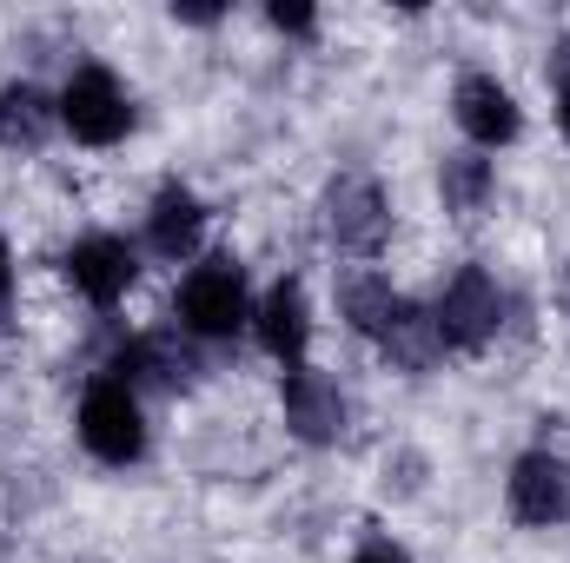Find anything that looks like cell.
I'll use <instances>...</instances> for the list:
<instances>
[{
    "instance_id": "10",
    "label": "cell",
    "mask_w": 570,
    "mask_h": 563,
    "mask_svg": "<svg viewBox=\"0 0 570 563\" xmlns=\"http://www.w3.org/2000/svg\"><path fill=\"white\" fill-rule=\"evenodd\" d=\"M253 338L266 345V358H279L285 372L305 365V345H312V305H305V285L298 279L266 285V298L253 305Z\"/></svg>"
},
{
    "instance_id": "19",
    "label": "cell",
    "mask_w": 570,
    "mask_h": 563,
    "mask_svg": "<svg viewBox=\"0 0 570 563\" xmlns=\"http://www.w3.org/2000/svg\"><path fill=\"white\" fill-rule=\"evenodd\" d=\"M173 20H186V27H213L219 7H173Z\"/></svg>"
},
{
    "instance_id": "20",
    "label": "cell",
    "mask_w": 570,
    "mask_h": 563,
    "mask_svg": "<svg viewBox=\"0 0 570 563\" xmlns=\"http://www.w3.org/2000/svg\"><path fill=\"white\" fill-rule=\"evenodd\" d=\"M7 298H13V253L0 246V305H7Z\"/></svg>"
},
{
    "instance_id": "1",
    "label": "cell",
    "mask_w": 570,
    "mask_h": 563,
    "mask_svg": "<svg viewBox=\"0 0 570 563\" xmlns=\"http://www.w3.org/2000/svg\"><path fill=\"white\" fill-rule=\"evenodd\" d=\"M253 325V292H246V266L213 253L179 279V332L186 338H233Z\"/></svg>"
},
{
    "instance_id": "9",
    "label": "cell",
    "mask_w": 570,
    "mask_h": 563,
    "mask_svg": "<svg viewBox=\"0 0 570 563\" xmlns=\"http://www.w3.org/2000/svg\"><path fill=\"white\" fill-rule=\"evenodd\" d=\"M279 405H285V424H292L298 444H338V437H345V418H352L338 378H325V372H312V365H292V372H285Z\"/></svg>"
},
{
    "instance_id": "12",
    "label": "cell",
    "mask_w": 570,
    "mask_h": 563,
    "mask_svg": "<svg viewBox=\"0 0 570 563\" xmlns=\"http://www.w3.org/2000/svg\"><path fill=\"white\" fill-rule=\"evenodd\" d=\"M199 233H206L199 192L179 186V179H166V186L153 192V206H146V246H153L159 259H193V253H199Z\"/></svg>"
},
{
    "instance_id": "7",
    "label": "cell",
    "mask_w": 570,
    "mask_h": 563,
    "mask_svg": "<svg viewBox=\"0 0 570 563\" xmlns=\"http://www.w3.org/2000/svg\"><path fill=\"white\" fill-rule=\"evenodd\" d=\"M60 273H67V285H73L87 305L114 312V305L134 292V279H140V253H134L120 233H87V239H73V246H67Z\"/></svg>"
},
{
    "instance_id": "5",
    "label": "cell",
    "mask_w": 570,
    "mask_h": 563,
    "mask_svg": "<svg viewBox=\"0 0 570 563\" xmlns=\"http://www.w3.org/2000/svg\"><path fill=\"white\" fill-rule=\"evenodd\" d=\"M385 233H392V206H385L379 179L338 172V179L325 186V239H332L338 253H352V259H372V253L385 246Z\"/></svg>"
},
{
    "instance_id": "11",
    "label": "cell",
    "mask_w": 570,
    "mask_h": 563,
    "mask_svg": "<svg viewBox=\"0 0 570 563\" xmlns=\"http://www.w3.org/2000/svg\"><path fill=\"white\" fill-rule=\"evenodd\" d=\"M107 378H120V385H134V392H140V385L179 392V385L193 378V352H186V338H173V332H140V338L114 345Z\"/></svg>"
},
{
    "instance_id": "6",
    "label": "cell",
    "mask_w": 570,
    "mask_h": 563,
    "mask_svg": "<svg viewBox=\"0 0 570 563\" xmlns=\"http://www.w3.org/2000/svg\"><path fill=\"white\" fill-rule=\"evenodd\" d=\"M504 511L524 531H558L570 524V464L558 451H524L504 477Z\"/></svg>"
},
{
    "instance_id": "16",
    "label": "cell",
    "mask_w": 570,
    "mask_h": 563,
    "mask_svg": "<svg viewBox=\"0 0 570 563\" xmlns=\"http://www.w3.org/2000/svg\"><path fill=\"white\" fill-rule=\"evenodd\" d=\"M551 73H558V134L570 140V40H558V53H551Z\"/></svg>"
},
{
    "instance_id": "8",
    "label": "cell",
    "mask_w": 570,
    "mask_h": 563,
    "mask_svg": "<svg viewBox=\"0 0 570 563\" xmlns=\"http://www.w3.org/2000/svg\"><path fill=\"white\" fill-rule=\"evenodd\" d=\"M451 120H458V134L471 146H511L524 134V113H518V100H511V87L498 80V73H464L458 87H451Z\"/></svg>"
},
{
    "instance_id": "21",
    "label": "cell",
    "mask_w": 570,
    "mask_h": 563,
    "mask_svg": "<svg viewBox=\"0 0 570 563\" xmlns=\"http://www.w3.org/2000/svg\"><path fill=\"white\" fill-rule=\"evenodd\" d=\"M564 305H570V273H564Z\"/></svg>"
},
{
    "instance_id": "3",
    "label": "cell",
    "mask_w": 570,
    "mask_h": 563,
    "mask_svg": "<svg viewBox=\"0 0 570 563\" xmlns=\"http://www.w3.org/2000/svg\"><path fill=\"white\" fill-rule=\"evenodd\" d=\"M80 444H87L100 464H114V471L140 464V457H146L140 392H134V385H120V378H94V385H87V398H80Z\"/></svg>"
},
{
    "instance_id": "14",
    "label": "cell",
    "mask_w": 570,
    "mask_h": 563,
    "mask_svg": "<svg viewBox=\"0 0 570 563\" xmlns=\"http://www.w3.org/2000/svg\"><path fill=\"white\" fill-rule=\"evenodd\" d=\"M60 127V100H47L33 80L0 87V146L7 152H40Z\"/></svg>"
},
{
    "instance_id": "18",
    "label": "cell",
    "mask_w": 570,
    "mask_h": 563,
    "mask_svg": "<svg viewBox=\"0 0 570 563\" xmlns=\"http://www.w3.org/2000/svg\"><path fill=\"white\" fill-rule=\"evenodd\" d=\"M352 563H412V551L392 544V537H365V544L352 551Z\"/></svg>"
},
{
    "instance_id": "2",
    "label": "cell",
    "mask_w": 570,
    "mask_h": 563,
    "mask_svg": "<svg viewBox=\"0 0 570 563\" xmlns=\"http://www.w3.org/2000/svg\"><path fill=\"white\" fill-rule=\"evenodd\" d=\"M431 325L444 338V352H484L504 332V292L484 266H458L431 298Z\"/></svg>"
},
{
    "instance_id": "4",
    "label": "cell",
    "mask_w": 570,
    "mask_h": 563,
    "mask_svg": "<svg viewBox=\"0 0 570 563\" xmlns=\"http://www.w3.org/2000/svg\"><path fill=\"white\" fill-rule=\"evenodd\" d=\"M60 127L80 146H120L134 134V100L107 67H73L60 87Z\"/></svg>"
},
{
    "instance_id": "17",
    "label": "cell",
    "mask_w": 570,
    "mask_h": 563,
    "mask_svg": "<svg viewBox=\"0 0 570 563\" xmlns=\"http://www.w3.org/2000/svg\"><path fill=\"white\" fill-rule=\"evenodd\" d=\"M266 20H273L279 33H312V27H318V13H312V7H298V0H279V7H266Z\"/></svg>"
},
{
    "instance_id": "15",
    "label": "cell",
    "mask_w": 570,
    "mask_h": 563,
    "mask_svg": "<svg viewBox=\"0 0 570 563\" xmlns=\"http://www.w3.org/2000/svg\"><path fill=\"white\" fill-rule=\"evenodd\" d=\"M491 159L484 152H451L444 166H438V192H444V213H458V219H478L484 206H491Z\"/></svg>"
},
{
    "instance_id": "13",
    "label": "cell",
    "mask_w": 570,
    "mask_h": 563,
    "mask_svg": "<svg viewBox=\"0 0 570 563\" xmlns=\"http://www.w3.org/2000/svg\"><path fill=\"white\" fill-rule=\"evenodd\" d=\"M338 312H345V325H352L358 338L385 345V338H392V332L405 325L412 298H405L399 285L385 279V273H352V279L338 285Z\"/></svg>"
}]
</instances>
